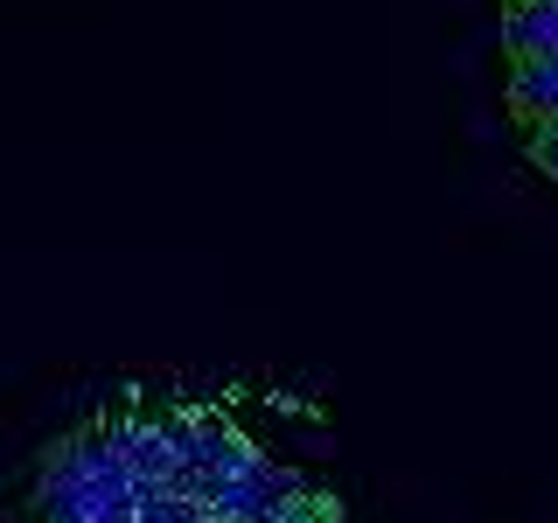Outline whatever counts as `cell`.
Listing matches in <instances>:
<instances>
[{"label": "cell", "instance_id": "cell-3", "mask_svg": "<svg viewBox=\"0 0 558 523\" xmlns=\"http://www.w3.org/2000/svg\"><path fill=\"white\" fill-rule=\"evenodd\" d=\"M531 161L558 182V119H545V126H531Z\"/></svg>", "mask_w": 558, "mask_h": 523}, {"label": "cell", "instance_id": "cell-2", "mask_svg": "<svg viewBox=\"0 0 558 523\" xmlns=\"http://www.w3.org/2000/svg\"><path fill=\"white\" fill-rule=\"evenodd\" d=\"M502 49L523 63V57H551L558 49V8L551 0H517L510 14H502Z\"/></svg>", "mask_w": 558, "mask_h": 523}, {"label": "cell", "instance_id": "cell-1", "mask_svg": "<svg viewBox=\"0 0 558 523\" xmlns=\"http://www.w3.org/2000/svg\"><path fill=\"white\" fill-rule=\"evenodd\" d=\"M510 112L523 119V126H545V119H558V63L551 57H523L510 70Z\"/></svg>", "mask_w": 558, "mask_h": 523}]
</instances>
